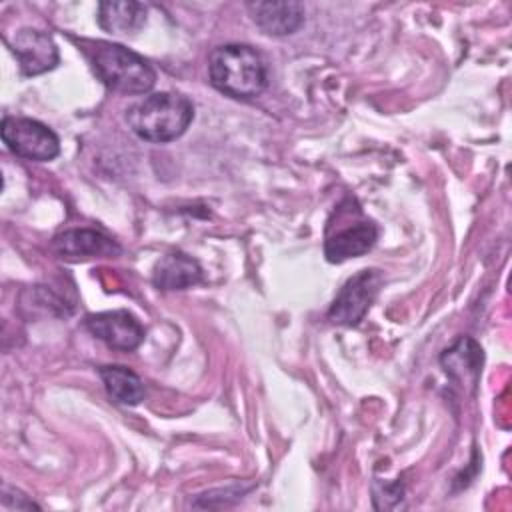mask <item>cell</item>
I'll use <instances>...</instances> for the list:
<instances>
[{
    "instance_id": "cell-13",
    "label": "cell",
    "mask_w": 512,
    "mask_h": 512,
    "mask_svg": "<svg viewBox=\"0 0 512 512\" xmlns=\"http://www.w3.org/2000/svg\"><path fill=\"white\" fill-rule=\"evenodd\" d=\"M148 8L140 2H100L98 24L110 34H134L146 24Z\"/></svg>"
},
{
    "instance_id": "cell-11",
    "label": "cell",
    "mask_w": 512,
    "mask_h": 512,
    "mask_svg": "<svg viewBox=\"0 0 512 512\" xmlns=\"http://www.w3.org/2000/svg\"><path fill=\"white\" fill-rule=\"evenodd\" d=\"M254 24L270 36H288L304 24V6L300 2H250Z\"/></svg>"
},
{
    "instance_id": "cell-15",
    "label": "cell",
    "mask_w": 512,
    "mask_h": 512,
    "mask_svg": "<svg viewBox=\"0 0 512 512\" xmlns=\"http://www.w3.org/2000/svg\"><path fill=\"white\" fill-rule=\"evenodd\" d=\"M10 492L14 494V488H10V486L4 484V486H2V506L10 502ZM16 496H18V490H16ZM14 506H16V510H20V508H26V510H30V508H40L38 504H34L32 500H28L24 494H20V498L14 502ZM14 506H12V508H14Z\"/></svg>"
},
{
    "instance_id": "cell-6",
    "label": "cell",
    "mask_w": 512,
    "mask_h": 512,
    "mask_svg": "<svg viewBox=\"0 0 512 512\" xmlns=\"http://www.w3.org/2000/svg\"><path fill=\"white\" fill-rule=\"evenodd\" d=\"M86 328L106 346L122 352L136 350L144 340V328L128 310H110L86 316Z\"/></svg>"
},
{
    "instance_id": "cell-4",
    "label": "cell",
    "mask_w": 512,
    "mask_h": 512,
    "mask_svg": "<svg viewBox=\"0 0 512 512\" xmlns=\"http://www.w3.org/2000/svg\"><path fill=\"white\" fill-rule=\"evenodd\" d=\"M2 142L20 158L46 162L60 154L58 136L42 122L22 116H6L0 128Z\"/></svg>"
},
{
    "instance_id": "cell-5",
    "label": "cell",
    "mask_w": 512,
    "mask_h": 512,
    "mask_svg": "<svg viewBox=\"0 0 512 512\" xmlns=\"http://www.w3.org/2000/svg\"><path fill=\"white\" fill-rule=\"evenodd\" d=\"M380 286H382V274L378 270L366 268L356 272L338 290L336 298L328 308V318L334 324L356 326L370 310L372 302L378 296Z\"/></svg>"
},
{
    "instance_id": "cell-7",
    "label": "cell",
    "mask_w": 512,
    "mask_h": 512,
    "mask_svg": "<svg viewBox=\"0 0 512 512\" xmlns=\"http://www.w3.org/2000/svg\"><path fill=\"white\" fill-rule=\"evenodd\" d=\"M8 46L26 76H36L52 70L60 58L58 46L54 44L52 36L34 28L18 30L12 40H8Z\"/></svg>"
},
{
    "instance_id": "cell-10",
    "label": "cell",
    "mask_w": 512,
    "mask_h": 512,
    "mask_svg": "<svg viewBox=\"0 0 512 512\" xmlns=\"http://www.w3.org/2000/svg\"><path fill=\"white\" fill-rule=\"evenodd\" d=\"M52 246L62 258H72V260L120 254V246L112 238L92 228L66 230L54 238Z\"/></svg>"
},
{
    "instance_id": "cell-1",
    "label": "cell",
    "mask_w": 512,
    "mask_h": 512,
    "mask_svg": "<svg viewBox=\"0 0 512 512\" xmlns=\"http://www.w3.org/2000/svg\"><path fill=\"white\" fill-rule=\"evenodd\" d=\"M194 118L192 102L176 92H154L128 108L126 122L146 142H172L180 138Z\"/></svg>"
},
{
    "instance_id": "cell-8",
    "label": "cell",
    "mask_w": 512,
    "mask_h": 512,
    "mask_svg": "<svg viewBox=\"0 0 512 512\" xmlns=\"http://www.w3.org/2000/svg\"><path fill=\"white\" fill-rule=\"evenodd\" d=\"M484 354L476 340L468 336H460L450 348H446L440 356V364L444 372L462 388L476 390L480 370H482Z\"/></svg>"
},
{
    "instance_id": "cell-12",
    "label": "cell",
    "mask_w": 512,
    "mask_h": 512,
    "mask_svg": "<svg viewBox=\"0 0 512 512\" xmlns=\"http://www.w3.org/2000/svg\"><path fill=\"white\" fill-rule=\"evenodd\" d=\"M202 280L200 264L184 252L164 254L152 270V282L160 290H184Z\"/></svg>"
},
{
    "instance_id": "cell-3",
    "label": "cell",
    "mask_w": 512,
    "mask_h": 512,
    "mask_svg": "<svg viewBox=\"0 0 512 512\" xmlns=\"http://www.w3.org/2000/svg\"><path fill=\"white\" fill-rule=\"evenodd\" d=\"M90 62L96 76L114 92L146 94L156 84L154 68L140 54L122 44L94 42Z\"/></svg>"
},
{
    "instance_id": "cell-2",
    "label": "cell",
    "mask_w": 512,
    "mask_h": 512,
    "mask_svg": "<svg viewBox=\"0 0 512 512\" xmlns=\"http://www.w3.org/2000/svg\"><path fill=\"white\" fill-rule=\"evenodd\" d=\"M208 74L216 90L234 98H254L268 84L262 56L248 44H224L210 52Z\"/></svg>"
},
{
    "instance_id": "cell-14",
    "label": "cell",
    "mask_w": 512,
    "mask_h": 512,
    "mask_svg": "<svg viewBox=\"0 0 512 512\" xmlns=\"http://www.w3.org/2000/svg\"><path fill=\"white\" fill-rule=\"evenodd\" d=\"M104 388L108 392V396L124 406H136L144 400L146 396V388L144 382L140 380V376L132 370H128L126 366H100L98 370Z\"/></svg>"
},
{
    "instance_id": "cell-9",
    "label": "cell",
    "mask_w": 512,
    "mask_h": 512,
    "mask_svg": "<svg viewBox=\"0 0 512 512\" xmlns=\"http://www.w3.org/2000/svg\"><path fill=\"white\" fill-rule=\"evenodd\" d=\"M378 240V228L374 222L362 220L346 228L336 230L324 242V254L328 262H344L366 254Z\"/></svg>"
}]
</instances>
